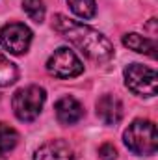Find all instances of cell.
I'll list each match as a JSON object with an SVG mask.
<instances>
[{"instance_id":"obj_1","label":"cell","mask_w":158,"mask_h":160,"mask_svg":"<svg viewBox=\"0 0 158 160\" xmlns=\"http://www.w3.org/2000/svg\"><path fill=\"white\" fill-rule=\"evenodd\" d=\"M52 26L93 62H108L114 56V45L110 43V39H106L101 32L93 30L91 26L71 21L65 15H54Z\"/></svg>"},{"instance_id":"obj_2","label":"cell","mask_w":158,"mask_h":160,"mask_svg":"<svg viewBox=\"0 0 158 160\" xmlns=\"http://www.w3.org/2000/svg\"><path fill=\"white\" fill-rule=\"evenodd\" d=\"M125 145L134 155H155L158 149L156 125L147 119H136L123 134Z\"/></svg>"},{"instance_id":"obj_3","label":"cell","mask_w":158,"mask_h":160,"mask_svg":"<svg viewBox=\"0 0 158 160\" xmlns=\"http://www.w3.org/2000/svg\"><path fill=\"white\" fill-rule=\"evenodd\" d=\"M45 99H47V93L39 86H26V88L17 89L11 99V106H13L17 119L24 123L34 121L41 114Z\"/></svg>"},{"instance_id":"obj_4","label":"cell","mask_w":158,"mask_h":160,"mask_svg":"<svg viewBox=\"0 0 158 160\" xmlns=\"http://www.w3.org/2000/svg\"><path fill=\"white\" fill-rule=\"evenodd\" d=\"M125 84L136 95L155 97L158 91L156 71L151 67H145L141 63H132L125 69Z\"/></svg>"},{"instance_id":"obj_5","label":"cell","mask_w":158,"mask_h":160,"mask_svg":"<svg viewBox=\"0 0 158 160\" xmlns=\"http://www.w3.org/2000/svg\"><path fill=\"white\" fill-rule=\"evenodd\" d=\"M47 71L58 78H75L82 75L84 71V65L78 60V56L67 48V47H62L58 48L47 62Z\"/></svg>"},{"instance_id":"obj_6","label":"cell","mask_w":158,"mask_h":160,"mask_svg":"<svg viewBox=\"0 0 158 160\" xmlns=\"http://www.w3.org/2000/svg\"><path fill=\"white\" fill-rule=\"evenodd\" d=\"M32 32L21 22H9L0 28V45L11 54H24L30 48Z\"/></svg>"},{"instance_id":"obj_7","label":"cell","mask_w":158,"mask_h":160,"mask_svg":"<svg viewBox=\"0 0 158 160\" xmlns=\"http://www.w3.org/2000/svg\"><path fill=\"white\" fill-rule=\"evenodd\" d=\"M34 160H75V153L65 140H50L36 151Z\"/></svg>"},{"instance_id":"obj_8","label":"cell","mask_w":158,"mask_h":160,"mask_svg":"<svg viewBox=\"0 0 158 160\" xmlns=\"http://www.w3.org/2000/svg\"><path fill=\"white\" fill-rule=\"evenodd\" d=\"M97 116L104 125H117L123 118V102L116 95H102L97 101Z\"/></svg>"},{"instance_id":"obj_9","label":"cell","mask_w":158,"mask_h":160,"mask_svg":"<svg viewBox=\"0 0 158 160\" xmlns=\"http://www.w3.org/2000/svg\"><path fill=\"white\" fill-rule=\"evenodd\" d=\"M56 110V118L62 125H75L77 121L82 119L84 116V108L75 97H63L56 102L54 106Z\"/></svg>"},{"instance_id":"obj_10","label":"cell","mask_w":158,"mask_h":160,"mask_svg":"<svg viewBox=\"0 0 158 160\" xmlns=\"http://www.w3.org/2000/svg\"><path fill=\"white\" fill-rule=\"evenodd\" d=\"M123 45L128 47L134 52H141V54H147L151 58L156 56V43L153 39H149V38L140 36V34H126L123 38Z\"/></svg>"},{"instance_id":"obj_11","label":"cell","mask_w":158,"mask_h":160,"mask_svg":"<svg viewBox=\"0 0 158 160\" xmlns=\"http://www.w3.org/2000/svg\"><path fill=\"white\" fill-rule=\"evenodd\" d=\"M19 134L7 123H0V153H9L17 147Z\"/></svg>"},{"instance_id":"obj_12","label":"cell","mask_w":158,"mask_h":160,"mask_svg":"<svg viewBox=\"0 0 158 160\" xmlns=\"http://www.w3.org/2000/svg\"><path fill=\"white\" fill-rule=\"evenodd\" d=\"M17 77H19V71H17L15 63L9 62V58H6L0 52V88L13 84L17 80Z\"/></svg>"},{"instance_id":"obj_13","label":"cell","mask_w":158,"mask_h":160,"mask_svg":"<svg viewBox=\"0 0 158 160\" xmlns=\"http://www.w3.org/2000/svg\"><path fill=\"white\" fill-rule=\"evenodd\" d=\"M71 11L75 15H78L80 19H91L97 11V4L95 0H67Z\"/></svg>"},{"instance_id":"obj_14","label":"cell","mask_w":158,"mask_h":160,"mask_svg":"<svg viewBox=\"0 0 158 160\" xmlns=\"http://www.w3.org/2000/svg\"><path fill=\"white\" fill-rule=\"evenodd\" d=\"M22 8L34 22H43V19H45L43 0H22Z\"/></svg>"},{"instance_id":"obj_15","label":"cell","mask_w":158,"mask_h":160,"mask_svg":"<svg viewBox=\"0 0 158 160\" xmlns=\"http://www.w3.org/2000/svg\"><path fill=\"white\" fill-rule=\"evenodd\" d=\"M99 158L101 160H116L117 158V151H116V147H114L112 143H104V145H101V149H99Z\"/></svg>"},{"instance_id":"obj_16","label":"cell","mask_w":158,"mask_h":160,"mask_svg":"<svg viewBox=\"0 0 158 160\" xmlns=\"http://www.w3.org/2000/svg\"><path fill=\"white\" fill-rule=\"evenodd\" d=\"M0 160H6V158H4V157H0Z\"/></svg>"}]
</instances>
